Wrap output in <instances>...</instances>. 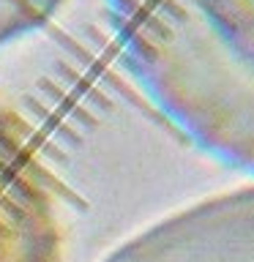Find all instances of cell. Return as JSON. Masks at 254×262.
<instances>
[{
	"mask_svg": "<svg viewBox=\"0 0 254 262\" xmlns=\"http://www.w3.org/2000/svg\"><path fill=\"white\" fill-rule=\"evenodd\" d=\"M0 120L52 210L66 262L241 186L137 71L107 0H66L0 47Z\"/></svg>",
	"mask_w": 254,
	"mask_h": 262,
	"instance_id": "1",
	"label": "cell"
},
{
	"mask_svg": "<svg viewBox=\"0 0 254 262\" xmlns=\"http://www.w3.org/2000/svg\"><path fill=\"white\" fill-rule=\"evenodd\" d=\"M101 262H254V186L210 196Z\"/></svg>",
	"mask_w": 254,
	"mask_h": 262,
	"instance_id": "2",
	"label": "cell"
}]
</instances>
